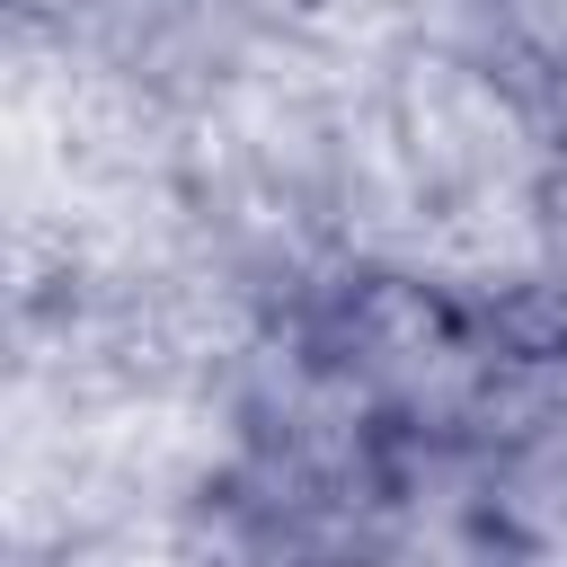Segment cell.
Here are the masks:
<instances>
[{"label":"cell","mask_w":567,"mask_h":567,"mask_svg":"<svg viewBox=\"0 0 567 567\" xmlns=\"http://www.w3.org/2000/svg\"><path fill=\"white\" fill-rule=\"evenodd\" d=\"M239 9H266V18H292V9H310V0H239Z\"/></svg>","instance_id":"obj_1"}]
</instances>
